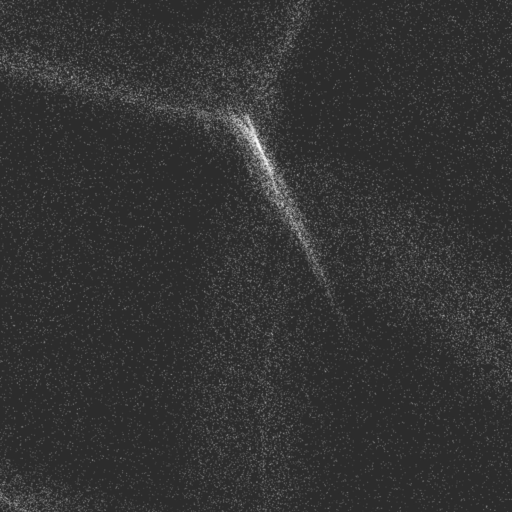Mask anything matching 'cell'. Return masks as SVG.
<instances>
[{
    "label": "cell",
    "mask_w": 512,
    "mask_h": 512,
    "mask_svg": "<svg viewBox=\"0 0 512 512\" xmlns=\"http://www.w3.org/2000/svg\"><path fill=\"white\" fill-rule=\"evenodd\" d=\"M248 147L255 161L261 185L270 200L274 203L283 220L296 238L310 268H319L322 264L320 254L309 233L303 217L291 198L281 176L277 173L269 159L258 135L247 139Z\"/></svg>",
    "instance_id": "obj_1"
}]
</instances>
